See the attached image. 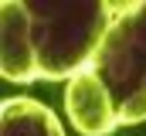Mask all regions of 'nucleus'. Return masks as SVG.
<instances>
[{
  "label": "nucleus",
  "mask_w": 146,
  "mask_h": 136,
  "mask_svg": "<svg viewBox=\"0 0 146 136\" xmlns=\"http://www.w3.org/2000/svg\"><path fill=\"white\" fill-rule=\"evenodd\" d=\"M68 109H72V119L78 129L85 133H109L115 126L112 119V105H109V92L88 75V71H78L68 89Z\"/></svg>",
  "instance_id": "nucleus-1"
}]
</instances>
